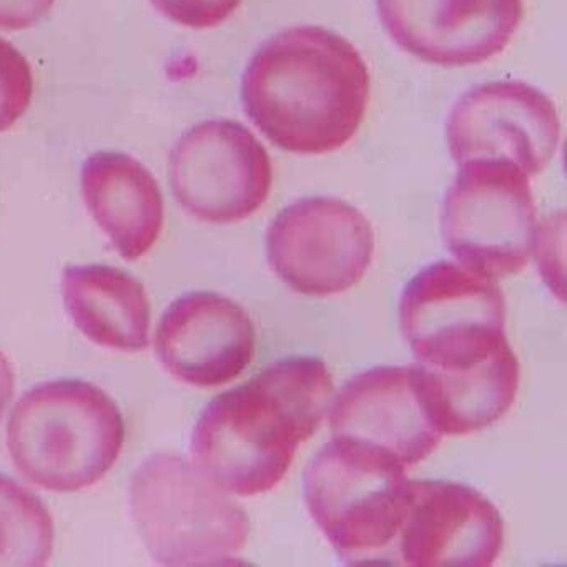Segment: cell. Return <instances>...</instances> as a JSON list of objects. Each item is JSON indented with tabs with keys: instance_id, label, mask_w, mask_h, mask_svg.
I'll return each mask as SVG.
<instances>
[{
	"instance_id": "cell-4",
	"label": "cell",
	"mask_w": 567,
	"mask_h": 567,
	"mask_svg": "<svg viewBox=\"0 0 567 567\" xmlns=\"http://www.w3.org/2000/svg\"><path fill=\"white\" fill-rule=\"evenodd\" d=\"M396 456L333 437L305 471V503L321 533L351 566L396 564L410 481Z\"/></svg>"
},
{
	"instance_id": "cell-12",
	"label": "cell",
	"mask_w": 567,
	"mask_h": 567,
	"mask_svg": "<svg viewBox=\"0 0 567 567\" xmlns=\"http://www.w3.org/2000/svg\"><path fill=\"white\" fill-rule=\"evenodd\" d=\"M391 41L441 68H466L496 58L523 21V0H377Z\"/></svg>"
},
{
	"instance_id": "cell-3",
	"label": "cell",
	"mask_w": 567,
	"mask_h": 567,
	"mask_svg": "<svg viewBox=\"0 0 567 567\" xmlns=\"http://www.w3.org/2000/svg\"><path fill=\"white\" fill-rule=\"evenodd\" d=\"M121 408L82 380L39 384L8 423V450L19 473L54 493L87 489L115 466L124 447Z\"/></svg>"
},
{
	"instance_id": "cell-14",
	"label": "cell",
	"mask_w": 567,
	"mask_h": 567,
	"mask_svg": "<svg viewBox=\"0 0 567 567\" xmlns=\"http://www.w3.org/2000/svg\"><path fill=\"white\" fill-rule=\"evenodd\" d=\"M333 437L373 444L404 466L426 460L443 434L434 427L410 367H377L351 378L331 404Z\"/></svg>"
},
{
	"instance_id": "cell-8",
	"label": "cell",
	"mask_w": 567,
	"mask_h": 567,
	"mask_svg": "<svg viewBox=\"0 0 567 567\" xmlns=\"http://www.w3.org/2000/svg\"><path fill=\"white\" fill-rule=\"evenodd\" d=\"M172 192L197 220H247L270 197V155L240 122L214 118L185 132L168 161Z\"/></svg>"
},
{
	"instance_id": "cell-22",
	"label": "cell",
	"mask_w": 567,
	"mask_h": 567,
	"mask_svg": "<svg viewBox=\"0 0 567 567\" xmlns=\"http://www.w3.org/2000/svg\"><path fill=\"white\" fill-rule=\"evenodd\" d=\"M16 374L11 361L0 351V417L8 410L14 396Z\"/></svg>"
},
{
	"instance_id": "cell-7",
	"label": "cell",
	"mask_w": 567,
	"mask_h": 567,
	"mask_svg": "<svg viewBox=\"0 0 567 567\" xmlns=\"http://www.w3.org/2000/svg\"><path fill=\"white\" fill-rule=\"evenodd\" d=\"M400 324L416 360L440 370L473 367L507 344L499 285L447 260L427 265L408 281Z\"/></svg>"
},
{
	"instance_id": "cell-9",
	"label": "cell",
	"mask_w": 567,
	"mask_h": 567,
	"mask_svg": "<svg viewBox=\"0 0 567 567\" xmlns=\"http://www.w3.org/2000/svg\"><path fill=\"white\" fill-rule=\"evenodd\" d=\"M374 231L340 198H301L267 231V258L285 285L307 297H331L360 284L373 261Z\"/></svg>"
},
{
	"instance_id": "cell-5",
	"label": "cell",
	"mask_w": 567,
	"mask_h": 567,
	"mask_svg": "<svg viewBox=\"0 0 567 567\" xmlns=\"http://www.w3.org/2000/svg\"><path fill=\"white\" fill-rule=\"evenodd\" d=\"M131 509L148 553L164 566L235 564L250 534L240 504L174 454H154L138 466Z\"/></svg>"
},
{
	"instance_id": "cell-1",
	"label": "cell",
	"mask_w": 567,
	"mask_h": 567,
	"mask_svg": "<svg viewBox=\"0 0 567 567\" xmlns=\"http://www.w3.org/2000/svg\"><path fill=\"white\" fill-rule=\"evenodd\" d=\"M333 393V378L320 358L268 364L202 411L192 434L195 464L228 494L270 493L287 476L298 446L323 423Z\"/></svg>"
},
{
	"instance_id": "cell-10",
	"label": "cell",
	"mask_w": 567,
	"mask_h": 567,
	"mask_svg": "<svg viewBox=\"0 0 567 567\" xmlns=\"http://www.w3.org/2000/svg\"><path fill=\"white\" fill-rule=\"evenodd\" d=\"M446 137L451 157L460 165L503 158L526 175H539L559 147V114L544 92L526 82H489L454 104Z\"/></svg>"
},
{
	"instance_id": "cell-19",
	"label": "cell",
	"mask_w": 567,
	"mask_h": 567,
	"mask_svg": "<svg viewBox=\"0 0 567 567\" xmlns=\"http://www.w3.org/2000/svg\"><path fill=\"white\" fill-rule=\"evenodd\" d=\"M34 75L31 65L11 42L0 39V134L18 124L31 107Z\"/></svg>"
},
{
	"instance_id": "cell-13",
	"label": "cell",
	"mask_w": 567,
	"mask_h": 567,
	"mask_svg": "<svg viewBox=\"0 0 567 567\" xmlns=\"http://www.w3.org/2000/svg\"><path fill=\"white\" fill-rule=\"evenodd\" d=\"M155 351L177 380L197 388L224 386L254 360L255 327L237 301L214 291H192L165 311Z\"/></svg>"
},
{
	"instance_id": "cell-16",
	"label": "cell",
	"mask_w": 567,
	"mask_h": 567,
	"mask_svg": "<svg viewBox=\"0 0 567 567\" xmlns=\"http://www.w3.org/2000/svg\"><path fill=\"white\" fill-rule=\"evenodd\" d=\"M411 371L424 411L443 436L493 426L513 406L519 386V361L509 343L473 367L440 370L417 361Z\"/></svg>"
},
{
	"instance_id": "cell-11",
	"label": "cell",
	"mask_w": 567,
	"mask_h": 567,
	"mask_svg": "<svg viewBox=\"0 0 567 567\" xmlns=\"http://www.w3.org/2000/svg\"><path fill=\"white\" fill-rule=\"evenodd\" d=\"M503 543V516L483 493L453 481H410L398 566H493Z\"/></svg>"
},
{
	"instance_id": "cell-21",
	"label": "cell",
	"mask_w": 567,
	"mask_h": 567,
	"mask_svg": "<svg viewBox=\"0 0 567 567\" xmlns=\"http://www.w3.org/2000/svg\"><path fill=\"white\" fill-rule=\"evenodd\" d=\"M55 0H0V31L34 28L54 8Z\"/></svg>"
},
{
	"instance_id": "cell-15",
	"label": "cell",
	"mask_w": 567,
	"mask_h": 567,
	"mask_svg": "<svg viewBox=\"0 0 567 567\" xmlns=\"http://www.w3.org/2000/svg\"><path fill=\"white\" fill-rule=\"evenodd\" d=\"M81 185L85 207L124 260H138L154 248L165 204L147 167L122 152H97L84 162Z\"/></svg>"
},
{
	"instance_id": "cell-17",
	"label": "cell",
	"mask_w": 567,
	"mask_h": 567,
	"mask_svg": "<svg viewBox=\"0 0 567 567\" xmlns=\"http://www.w3.org/2000/svg\"><path fill=\"white\" fill-rule=\"evenodd\" d=\"M62 297L78 330L99 347L145 350L151 341V301L144 285L107 265H72L62 274Z\"/></svg>"
},
{
	"instance_id": "cell-2",
	"label": "cell",
	"mask_w": 567,
	"mask_h": 567,
	"mask_svg": "<svg viewBox=\"0 0 567 567\" xmlns=\"http://www.w3.org/2000/svg\"><path fill=\"white\" fill-rule=\"evenodd\" d=\"M370 101V71L358 49L317 25L268 39L241 78V104L281 151L324 155L347 147Z\"/></svg>"
},
{
	"instance_id": "cell-18",
	"label": "cell",
	"mask_w": 567,
	"mask_h": 567,
	"mask_svg": "<svg viewBox=\"0 0 567 567\" xmlns=\"http://www.w3.org/2000/svg\"><path fill=\"white\" fill-rule=\"evenodd\" d=\"M54 544V520L44 503L0 474V567L45 566Z\"/></svg>"
},
{
	"instance_id": "cell-6",
	"label": "cell",
	"mask_w": 567,
	"mask_h": 567,
	"mask_svg": "<svg viewBox=\"0 0 567 567\" xmlns=\"http://www.w3.org/2000/svg\"><path fill=\"white\" fill-rule=\"evenodd\" d=\"M460 167L441 212L447 250L463 267L493 280L519 274L537 244L529 178L503 158H476Z\"/></svg>"
},
{
	"instance_id": "cell-20",
	"label": "cell",
	"mask_w": 567,
	"mask_h": 567,
	"mask_svg": "<svg viewBox=\"0 0 567 567\" xmlns=\"http://www.w3.org/2000/svg\"><path fill=\"white\" fill-rule=\"evenodd\" d=\"M168 21L188 29H214L240 8L241 0H151Z\"/></svg>"
}]
</instances>
